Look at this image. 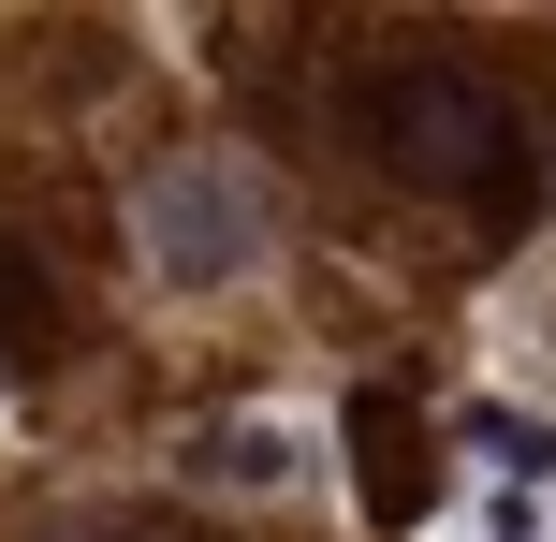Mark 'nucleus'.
<instances>
[{
    "instance_id": "1",
    "label": "nucleus",
    "mask_w": 556,
    "mask_h": 542,
    "mask_svg": "<svg viewBox=\"0 0 556 542\" xmlns=\"http://www.w3.org/2000/svg\"><path fill=\"white\" fill-rule=\"evenodd\" d=\"M352 147L395 176V191H440L454 220L513 235L542 205V147H528V103H513L483 59H366L352 88Z\"/></svg>"
},
{
    "instance_id": "2",
    "label": "nucleus",
    "mask_w": 556,
    "mask_h": 542,
    "mask_svg": "<svg viewBox=\"0 0 556 542\" xmlns=\"http://www.w3.org/2000/svg\"><path fill=\"white\" fill-rule=\"evenodd\" d=\"M132 250H147L162 293H235V279L264 264V176H250V162H176V176H147Z\"/></svg>"
},
{
    "instance_id": "3",
    "label": "nucleus",
    "mask_w": 556,
    "mask_h": 542,
    "mask_svg": "<svg viewBox=\"0 0 556 542\" xmlns=\"http://www.w3.org/2000/svg\"><path fill=\"white\" fill-rule=\"evenodd\" d=\"M352 499L366 514H425V499H440V440H425V411L381 396V381L352 396Z\"/></svg>"
},
{
    "instance_id": "4",
    "label": "nucleus",
    "mask_w": 556,
    "mask_h": 542,
    "mask_svg": "<svg viewBox=\"0 0 556 542\" xmlns=\"http://www.w3.org/2000/svg\"><path fill=\"white\" fill-rule=\"evenodd\" d=\"M191 484H220V499H293V484H307V440L278 426V411H220V426H191Z\"/></svg>"
},
{
    "instance_id": "5",
    "label": "nucleus",
    "mask_w": 556,
    "mask_h": 542,
    "mask_svg": "<svg viewBox=\"0 0 556 542\" xmlns=\"http://www.w3.org/2000/svg\"><path fill=\"white\" fill-rule=\"evenodd\" d=\"M454 440H469V455L498 469V484H542V469H556V426H542V411H513V396H483Z\"/></svg>"
},
{
    "instance_id": "6",
    "label": "nucleus",
    "mask_w": 556,
    "mask_h": 542,
    "mask_svg": "<svg viewBox=\"0 0 556 542\" xmlns=\"http://www.w3.org/2000/svg\"><path fill=\"white\" fill-rule=\"evenodd\" d=\"M45 338H59V279L0 235V352H45Z\"/></svg>"
},
{
    "instance_id": "7",
    "label": "nucleus",
    "mask_w": 556,
    "mask_h": 542,
    "mask_svg": "<svg viewBox=\"0 0 556 542\" xmlns=\"http://www.w3.org/2000/svg\"><path fill=\"white\" fill-rule=\"evenodd\" d=\"M74 542H191V528H147V514H103V528H74Z\"/></svg>"
}]
</instances>
